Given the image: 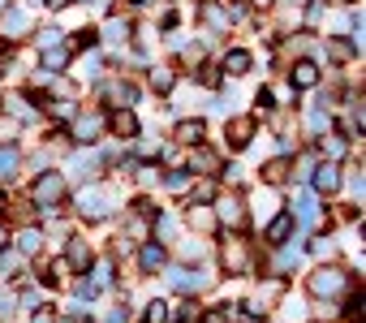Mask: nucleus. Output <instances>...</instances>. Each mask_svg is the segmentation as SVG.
Returning a JSON list of instances; mask_svg holds the SVG:
<instances>
[{
    "instance_id": "obj_5",
    "label": "nucleus",
    "mask_w": 366,
    "mask_h": 323,
    "mask_svg": "<svg viewBox=\"0 0 366 323\" xmlns=\"http://www.w3.org/2000/svg\"><path fill=\"white\" fill-rule=\"evenodd\" d=\"M289 86H293V91H310V86H319V65H315V61H297V65L289 69Z\"/></svg>"
},
{
    "instance_id": "obj_3",
    "label": "nucleus",
    "mask_w": 366,
    "mask_h": 323,
    "mask_svg": "<svg viewBox=\"0 0 366 323\" xmlns=\"http://www.w3.org/2000/svg\"><path fill=\"white\" fill-rule=\"evenodd\" d=\"M61 194H65V182H61L56 173H44V177L35 182V203H39L48 216H56V203H61Z\"/></svg>"
},
{
    "instance_id": "obj_11",
    "label": "nucleus",
    "mask_w": 366,
    "mask_h": 323,
    "mask_svg": "<svg viewBox=\"0 0 366 323\" xmlns=\"http://www.w3.org/2000/svg\"><path fill=\"white\" fill-rule=\"evenodd\" d=\"M216 216H220L224 224H242V199H237V194H220V199H216Z\"/></svg>"
},
{
    "instance_id": "obj_37",
    "label": "nucleus",
    "mask_w": 366,
    "mask_h": 323,
    "mask_svg": "<svg viewBox=\"0 0 366 323\" xmlns=\"http://www.w3.org/2000/svg\"><path fill=\"white\" fill-rule=\"evenodd\" d=\"M332 250H336V246H332L327 237H319V242H315V254H332Z\"/></svg>"
},
{
    "instance_id": "obj_27",
    "label": "nucleus",
    "mask_w": 366,
    "mask_h": 323,
    "mask_svg": "<svg viewBox=\"0 0 366 323\" xmlns=\"http://www.w3.org/2000/svg\"><path fill=\"white\" fill-rule=\"evenodd\" d=\"M142 323H168V306H164V302H151V306L142 310Z\"/></svg>"
},
{
    "instance_id": "obj_38",
    "label": "nucleus",
    "mask_w": 366,
    "mask_h": 323,
    "mask_svg": "<svg viewBox=\"0 0 366 323\" xmlns=\"http://www.w3.org/2000/svg\"><path fill=\"white\" fill-rule=\"evenodd\" d=\"M199 319H203V323H224V314H220V310H207V314H199Z\"/></svg>"
},
{
    "instance_id": "obj_10",
    "label": "nucleus",
    "mask_w": 366,
    "mask_h": 323,
    "mask_svg": "<svg viewBox=\"0 0 366 323\" xmlns=\"http://www.w3.org/2000/svg\"><path fill=\"white\" fill-rule=\"evenodd\" d=\"M220 69H224V74H233V78H242V74L250 69V52H246V48H229V52H224V61H220Z\"/></svg>"
},
{
    "instance_id": "obj_21",
    "label": "nucleus",
    "mask_w": 366,
    "mask_h": 323,
    "mask_svg": "<svg viewBox=\"0 0 366 323\" xmlns=\"http://www.w3.org/2000/svg\"><path fill=\"white\" fill-rule=\"evenodd\" d=\"M203 22H207L212 31H224V26H229V14H224L220 5H212V0H207V5H203Z\"/></svg>"
},
{
    "instance_id": "obj_30",
    "label": "nucleus",
    "mask_w": 366,
    "mask_h": 323,
    "mask_svg": "<svg viewBox=\"0 0 366 323\" xmlns=\"http://www.w3.org/2000/svg\"><path fill=\"white\" fill-rule=\"evenodd\" d=\"M151 86L155 91H168L172 86V69H151Z\"/></svg>"
},
{
    "instance_id": "obj_23",
    "label": "nucleus",
    "mask_w": 366,
    "mask_h": 323,
    "mask_svg": "<svg viewBox=\"0 0 366 323\" xmlns=\"http://www.w3.org/2000/svg\"><path fill=\"white\" fill-rule=\"evenodd\" d=\"M65 263H74V267H91V246L69 242V259H65Z\"/></svg>"
},
{
    "instance_id": "obj_9",
    "label": "nucleus",
    "mask_w": 366,
    "mask_h": 323,
    "mask_svg": "<svg viewBox=\"0 0 366 323\" xmlns=\"http://www.w3.org/2000/svg\"><path fill=\"white\" fill-rule=\"evenodd\" d=\"M172 284H177L181 293H199V289L207 284V276H203V272H186V267H172Z\"/></svg>"
},
{
    "instance_id": "obj_26",
    "label": "nucleus",
    "mask_w": 366,
    "mask_h": 323,
    "mask_svg": "<svg viewBox=\"0 0 366 323\" xmlns=\"http://www.w3.org/2000/svg\"><path fill=\"white\" fill-rule=\"evenodd\" d=\"M91 284H95V289H108V284H112V263H108V259L95 263V280H91Z\"/></svg>"
},
{
    "instance_id": "obj_16",
    "label": "nucleus",
    "mask_w": 366,
    "mask_h": 323,
    "mask_svg": "<svg viewBox=\"0 0 366 323\" xmlns=\"http://www.w3.org/2000/svg\"><path fill=\"white\" fill-rule=\"evenodd\" d=\"M289 229H293V212H280V216L267 224V242H272V246H276V242H285V237H289Z\"/></svg>"
},
{
    "instance_id": "obj_4",
    "label": "nucleus",
    "mask_w": 366,
    "mask_h": 323,
    "mask_svg": "<svg viewBox=\"0 0 366 323\" xmlns=\"http://www.w3.org/2000/svg\"><path fill=\"white\" fill-rule=\"evenodd\" d=\"M220 263H224V272L246 276V272H250V246H246L242 237H229V242H224V250H220Z\"/></svg>"
},
{
    "instance_id": "obj_34",
    "label": "nucleus",
    "mask_w": 366,
    "mask_h": 323,
    "mask_svg": "<svg viewBox=\"0 0 366 323\" xmlns=\"http://www.w3.org/2000/svg\"><path fill=\"white\" fill-rule=\"evenodd\" d=\"M172 229H177V224H172L168 216H155V233H159V237H172Z\"/></svg>"
},
{
    "instance_id": "obj_15",
    "label": "nucleus",
    "mask_w": 366,
    "mask_h": 323,
    "mask_svg": "<svg viewBox=\"0 0 366 323\" xmlns=\"http://www.w3.org/2000/svg\"><path fill=\"white\" fill-rule=\"evenodd\" d=\"M250 138H254V121H250V116H237V121L229 125V142H233V146H246Z\"/></svg>"
},
{
    "instance_id": "obj_20",
    "label": "nucleus",
    "mask_w": 366,
    "mask_h": 323,
    "mask_svg": "<svg viewBox=\"0 0 366 323\" xmlns=\"http://www.w3.org/2000/svg\"><path fill=\"white\" fill-rule=\"evenodd\" d=\"M39 246H44V233L39 229H22L18 233V250L22 254H39Z\"/></svg>"
},
{
    "instance_id": "obj_42",
    "label": "nucleus",
    "mask_w": 366,
    "mask_h": 323,
    "mask_svg": "<svg viewBox=\"0 0 366 323\" xmlns=\"http://www.w3.org/2000/svg\"><path fill=\"white\" fill-rule=\"evenodd\" d=\"M9 306H14V297H9V293H0V314H5Z\"/></svg>"
},
{
    "instance_id": "obj_8",
    "label": "nucleus",
    "mask_w": 366,
    "mask_h": 323,
    "mask_svg": "<svg viewBox=\"0 0 366 323\" xmlns=\"http://www.w3.org/2000/svg\"><path fill=\"white\" fill-rule=\"evenodd\" d=\"M310 182H315L319 194H336V190H340V169H336V164H319V169L310 173Z\"/></svg>"
},
{
    "instance_id": "obj_13",
    "label": "nucleus",
    "mask_w": 366,
    "mask_h": 323,
    "mask_svg": "<svg viewBox=\"0 0 366 323\" xmlns=\"http://www.w3.org/2000/svg\"><path fill=\"white\" fill-rule=\"evenodd\" d=\"M203 134H207V125H203L199 116L177 125V142H186V146H199V142H203Z\"/></svg>"
},
{
    "instance_id": "obj_31",
    "label": "nucleus",
    "mask_w": 366,
    "mask_h": 323,
    "mask_svg": "<svg viewBox=\"0 0 366 323\" xmlns=\"http://www.w3.org/2000/svg\"><path fill=\"white\" fill-rule=\"evenodd\" d=\"M323 155L340 159V155H345V138H327V142H323Z\"/></svg>"
},
{
    "instance_id": "obj_33",
    "label": "nucleus",
    "mask_w": 366,
    "mask_h": 323,
    "mask_svg": "<svg viewBox=\"0 0 366 323\" xmlns=\"http://www.w3.org/2000/svg\"><path fill=\"white\" fill-rule=\"evenodd\" d=\"M327 125H332V116H327V112H310V129H315V134H319V129H327Z\"/></svg>"
},
{
    "instance_id": "obj_12",
    "label": "nucleus",
    "mask_w": 366,
    "mask_h": 323,
    "mask_svg": "<svg viewBox=\"0 0 366 323\" xmlns=\"http://www.w3.org/2000/svg\"><path fill=\"white\" fill-rule=\"evenodd\" d=\"M164 259H168V254H164V246H159V242H147V246L138 250V267H142V272L164 267Z\"/></svg>"
},
{
    "instance_id": "obj_40",
    "label": "nucleus",
    "mask_w": 366,
    "mask_h": 323,
    "mask_svg": "<svg viewBox=\"0 0 366 323\" xmlns=\"http://www.w3.org/2000/svg\"><path fill=\"white\" fill-rule=\"evenodd\" d=\"M108 323H125V310H121V306H117V310H112V314H108Z\"/></svg>"
},
{
    "instance_id": "obj_7",
    "label": "nucleus",
    "mask_w": 366,
    "mask_h": 323,
    "mask_svg": "<svg viewBox=\"0 0 366 323\" xmlns=\"http://www.w3.org/2000/svg\"><path fill=\"white\" fill-rule=\"evenodd\" d=\"M0 31H5V39H22V35L31 31V14H26V9H5Z\"/></svg>"
},
{
    "instance_id": "obj_36",
    "label": "nucleus",
    "mask_w": 366,
    "mask_h": 323,
    "mask_svg": "<svg viewBox=\"0 0 366 323\" xmlns=\"http://www.w3.org/2000/svg\"><path fill=\"white\" fill-rule=\"evenodd\" d=\"M199 199H203V203H212V199H216V186H212V182H203V186H199Z\"/></svg>"
},
{
    "instance_id": "obj_39",
    "label": "nucleus",
    "mask_w": 366,
    "mask_h": 323,
    "mask_svg": "<svg viewBox=\"0 0 366 323\" xmlns=\"http://www.w3.org/2000/svg\"><path fill=\"white\" fill-rule=\"evenodd\" d=\"M48 9H65V5H74V0H44Z\"/></svg>"
},
{
    "instance_id": "obj_44",
    "label": "nucleus",
    "mask_w": 366,
    "mask_h": 323,
    "mask_svg": "<svg viewBox=\"0 0 366 323\" xmlns=\"http://www.w3.org/2000/svg\"><path fill=\"white\" fill-rule=\"evenodd\" d=\"M259 5H267V0H259Z\"/></svg>"
},
{
    "instance_id": "obj_2",
    "label": "nucleus",
    "mask_w": 366,
    "mask_h": 323,
    "mask_svg": "<svg viewBox=\"0 0 366 323\" xmlns=\"http://www.w3.org/2000/svg\"><path fill=\"white\" fill-rule=\"evenodd\" d=\"M108 203H112V194H108L104 186H86V190L78 194V212H82L86 220H104V216L112 212Z\"/></svg>"
},
{
    "instance_id": "obj_6",
    "label": "nucleus",
    "mask_w": 366,
    "mask_h": 323,
    "mask_svg": "<svg viewBox=\"0 0 366 323\" xmlns=\"http://www.w3.org/2000/svg\"><path fill=\"white\" fill-rule=\"evenodd\" d=\"M104 125H108V129H112L117 138H134V134H138V116H134L129 108H112Z\"/></svg>"
},
{
    "instance_id": "obj_45",
    "label": "nucleus",
    "mask_w": 366,
    "mask_h": 323,
    "mask_svg": "<svg viewBox=\"0 0 366 323\" xmlns=\"http://www.w3.org/2000/svg\"><path fill=\"white\" fill-rule=\"evenodd\" d=\"M254 323H263V319H254Z\"/></svg>"
},
{
    "instance_id": "obj_35",
    "label": "nucleus",
    "mask_w": 366,
    "mask_h": 323,
    "mask_svg": "<svg viewBox=\"0 0 366 323\" xmlns=\"http://www.w3.org/2000/svg\"><path fill=\"white\" fill-rule=\"evenodd\" d=\"M186 186H190L186 173H172V177H168V190H186Z\"/></svg>"
},
{
    "instance_id": "obj_19",
    "label": "nucleus",
    "mask_w": 366,
    "mask_h": 323,
    "mask_svg": "<svg viewBox=\"0 0 366 323\" xmlns=\"http://www.w3.org/2000/svg\"><path fill=\"white\" fill-rule=\"evenodd\" d=\"M18 177V151L14 146H0V182Z\"/></svg>"
},
{
    "instance_id": "obj_29",
    "label": "nucleus",
    "mask_w": 366,
    "mask_h": 323,
    "mask_svg": "<svg viewBox=\"0 0 366 323\" xmlns=\"http://www.w3.org/2000/svg\"><path fill=\"white\" fill-rule=\"evenodd\" d=\"M327 52H332L336 61H349V56H353V44H345V39H332V44H327Z\"/></svg>"
},
{
    "instance_id": "obj_1",
    "label": "nucleus",
    "mask_w": 366,
    "mask_h": 323,
    "mask_svg": "<svg viewBox=\"0 0 366 323\" xmlns=\"http://www.w3.org/2000/svg\"><path fill=\"white\" fill-rule=\"evenodd\" d=\"M349 289V276L340 272V267H319L315 276H310V293L315 297H340Z\"/></svg>"
},
{
    "instance_id": "obj_25",
    "label": "nucleus",
    "mask_w": 366,
    "mask_h": 323,
    "mask_svg": "<svg viewBox=\"0 0 366 323\" xmlns=\"http://www.w3.org/2000/svg\"><path fill=\"white\" fill-rule=\"evenodd\" d=\"M104 35H108V39H121V44H125V39H129V22H125V18H112V22L104 26Z\"/></svg>"
},
{
    "instance_id": "obj_41",
    "label": "nucleus",
    "mask_w": 366,
    "mask_h": 323,
    "mask_svg": "<svg viewBox=\"0 0 366 323\" xmlns=\"http://www.w3.org/2000/svg\"><path fill=\"white\" fill-rule=\"evenodd\" d=\"M35 323H56V319H52V310H39V314H35Z\"/></svg>"
},
{
    "instance_id": "obj_24",
    "label": "nucleus",
    "mask_w": 366,
    "mask_h": 323,
    "mask_svg": "<svg viewBox=\"0 0 366 323\" xmlns=\"http://www.w3.org/2000/svg\"><path fill=\"white\" fill-rule=\"evenodd\" d=\"M61 44H65V31H56V26L39 31V48H44V52H52V48H61Z\"/></svg>"
},
{
    "instance_id": "obj_28",
    "label": "nucleus",
    "mask_w": 366,
    "mask_h": 323,
    "mask_svg": "<svg viewBox=\"0 0 366 323\" xmlns=\"http://www.w3.org/2000/svg\"><path fill=\"white\" fill-rule=\"evenodd\" d=\"M65 61H69V52H65V48H52V52L44 56V65H48V74H56V69H61Z\"/></svg>"
},
{
    "instance_id": "obj_14",
    "label": "nucleus",
    "mask_w": 366,
    "mask_h": 323,
    "mask_svg": "<svg viewBox=\"0 0 366 323\" xmlns=\"http://www.w3.org/2000/svg\"><path fill=\"white\" fill-rule=\"evenodd\" d=\"M104 129V116H78L74 121V134H78V142H95V134Z\"/></svg>"
},
{
    "instance_id": "obj_18",
    "label": "nucleus",
    "mask_w": 366,
    "mask_h": 323,
    "mask_svg": "<svg viewBox=\"0 0 366 323\" xmlns=\"http://www.w3.org/2000/svg\"><path fill=\"white\" fill-rule=\"evenodd\" d=\"M285 177H289V159H285V155H276L272 164L263 169V182H267V186H280Z\"/></svg>"
},
{
    "instance_id": "obj_17",
    "label": "nucleus",
    "mask_w": 366,
    "mask_h": 323,
    "mask_svg": "<svg viewBox=\"0 0 366 323\" xmlns=\"http://www.w3.org/2000/svg\"><path fill=\"white\" fill-rule=\"evenodd\" d=\"M199 314H203V306L194 297H186V302H177V310L168 319H177V323H199Z\"/></svg>"
},
{
    "instance_id": "obj_22",
    "label": "nucleus",
    "mask_w": 366,
    "mask_h": 323,
    "mask_svg": "<svg viewBox=\"0 0 366 323\" xmlns=\"http://www.w3.org/2000/svg\"><path fill=\"white\" fill-rule=\"evenodd\" d=\"M69 169H74L78 177H95V169H99V155H95V151H91V155H78Z\"/></svg>"
},
{
    "instance_id": "obj_43",
    "label": "nucleus",
    "mask_w": 366,
    "mask_h": 323,
    "mask_svg": "<svg viewBox=\"0 0 366 323\" xmlns=\"http://www.w3.org/2000/svg\"><path fill=\"white\" fill-rule=\"evenodd\" d=\"M5 246H9V229H5V224H0V250H5Z\"/></svg>"
},
{
    "instance_id": "obj_32",
    "label": "nucleus",
    "mask_w": 366,
    "mask_h": 323,
    "mask_svg": "<svg viewBox=\"0 0 366 323\" xmlns=\"http://www.w3.org/2000/svg\"><path fill=\"white\" fill-rule=\"evenodd\" d=\"M9 112H14V116H18V121H31V108H26V104H22V99H9Z\"/></svg>"
}]
</instances>
